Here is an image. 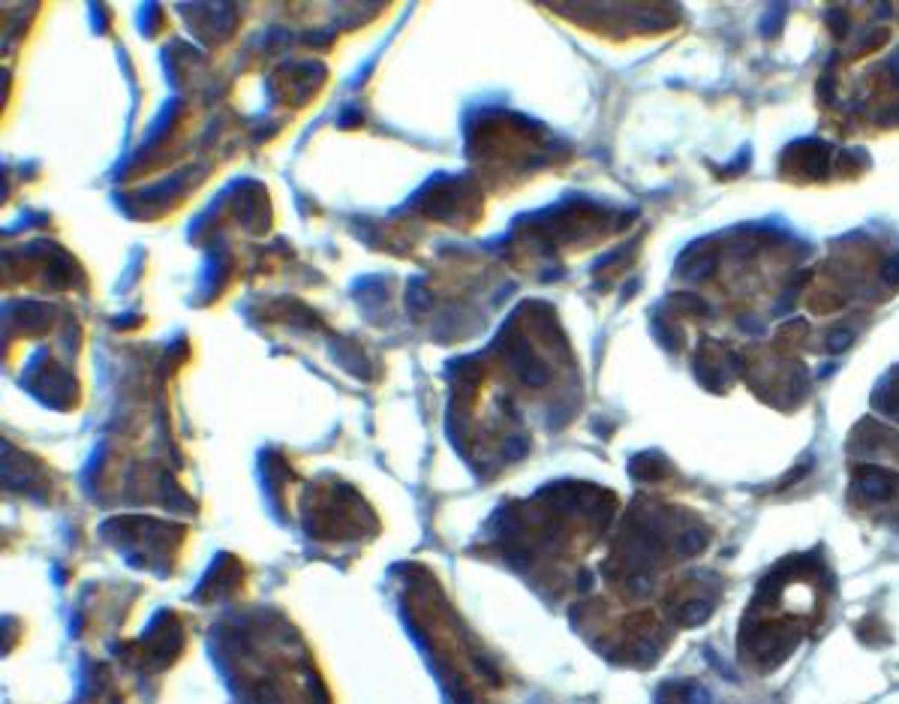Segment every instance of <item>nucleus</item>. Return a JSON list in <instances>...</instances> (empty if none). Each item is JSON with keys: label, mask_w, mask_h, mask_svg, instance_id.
I'll return each instance as SVG.
<instances>
[{"label": "nucleus", "mask_w": 899, "mask_h": 704, "mask_svg": "<svg viewBox=\"0 0 899 704\" xmlns=\"http://www.w3.org/2000/svg\"><path fill=\"white\" fill-rule=\"evenodd\" d=\"M848 343H851V331H830V334H827V346H830L834 352L845 350Z\"/></svg>", "instance_id": "obj_2"}, {"label": "nucleus", "mask_w": 899, "mask_h": 704, "mask_svg": "<svg viewBox=\"0 0 899 704\" xmlns=\"http://www.w3.org/2000/svg\"><path fill=\"white\" fill-rule=\"evenodd\" d=\"M857 487H860L867 496H876V500H885V496L893 491V479H890L887 473H881V470H869V473H863L860 476V482H857Z\"/></svg>", "instance_id": "obj_1"}, {"label": "nucleus", "mask_w": 899, "mask_h": 704, "mask_svg": "<svg viewBox=\"0 0 899 704\" xmlns=\"http://www.w3.org/2000/svg\"><path fill=\"white\" fill-rule=\"evenodd\" d=\"M881 277H885L887 283H896V280H899V259L887 262V265H885V271H881Z\"/></svg>", "instance_id": "obj_3"}]
</instances>
